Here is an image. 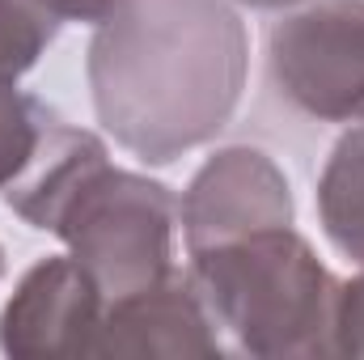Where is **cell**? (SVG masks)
<instances>
[{"instance_id": "6da1fadb", "label": "cell", "mask_w": 364, "mask_h": 360, "mask_svg": "<svg viewBox=\"0 0 364 360\" xmlns=\"http://www.w3.org/2000/svg\"><path fill=\"white\" fill-rule=\"evenodd\" d=\"M85 73L97 123L140 162L170 166L233 119L250 34L229 0H110Z\"/></svg>"}, {"instance_id": "7a4b0ae2", "label": "cell", "mask_w": 364, "mask_h": 360, "mask_svg": "<svg viewBox=\"0 0 364 360\" xmlns=\"http://www.w3.org/2000/svg\"><path fill=\"white\" fill-rule=\"evenodd\" d=\"M4 203L26 225L55 233L97 280L106 301L174 275V191L157 179L114 170L106 144L64 119L47 123L34 162L4 191Z\"/></svg>"}, {"instance_id": "3957f363", "label": "cell", "mask_w": 364, "mask_h": 360, "mask_svg": "<svg viewBox=\"0 0 364 360\" xmlns=\"http://www.w3.org/2000/svg\"><path fill=\"white\" fill-rule=\"evenodd\" d=\"M191 284L242 352L263 360L335 356L331 322L339 280L292 225L195 250Z\"/></svg>"}, {"instance_id": "277c9868", "label": "cell", "mask_w": 364, "mask_h": 360, "mask_svg": "<svg viewBox=\"0 0 364 360\" xmlns=\"http://www.w3.org/2000/svg\"><path fill=\"white\" fill-rule=\"evenodd\" d=\"M267 60L279 93L322 119H364V0H314L272 26Z\"/></svg>"}, {"instance_id": "5b68a950", "label": "cell", "mask_w": 364, "mask_h": 360, "mask_svg": "<svg viewBox=\"0 0 364 360\" xmlns=\"http://www.w3.org/2000/svg\"><path fill=\"white\" fill-rule=\"evenodd\" d=\"M292 191L284 170L263 149L229 144L216 149L178 199V221L186 238V255L237 242L259 229L292 225Z\"/></svg>"}, {"instance_id": "8992f818", "label": "cell", "mask_w": 364, "mask_h": 360, "mask_svg": "<svg viewBox=\"0 0 364 360\" xmlns=\"http://www.w3.org/2000/svg\"><path fill=\"white\" fill-rule=\"evenodd\" d=\"M106 292L73 255H51L21 275L0 309V352L17 360L93 356Z\"/></svg>"}, {"instance_id": "52a82bcc", "label": "cell", "mask_w": 364, "mask_h": 360, "mask_svg": "<svg viewBox=\"0 0 364 360\" xmlns=\"http://www.w3.org/2000/svg\"><path fill=\"white\" fill-rule=\"evenodd\" d=\"M216 318L208 314L191 275L149 284L106 301L93 356H220Z\"/></svg>"}, {"instance_id": "ba28073f", "label": "cell", "mask_w": 364, "mask_h": 360, "mask_svg": "<svg viewBox=\"0 0 364 360\" xmlns=\"http://www.w3.org/2000/svg\"><path fill=\"white\" fill-rule=\"evenodd\" d=\"M318 216L335 250L364 268V119L339 136L318 179Z\"/></svg>"}, {"instance_id": "9c48e42d", "label": "cell", "mask_w": 364, "mask_h": 360, "mask_svg": "<svg viewBox=\"0 0 364 360\" xmlns=\"http://www.w3.org/2000/svg\"><path fill=\"white\" fill-rule=\"evenodd\" d=\"M51 119L55 115L38 97L21 93L17 85H0V191H9L26 174Z\"/></svg>"}, {"instance_id": "30bf717a", "label": "cell", "mask_w": 364, "mask_h": 360, "mask_svg": "<svg viewBox=\"0 0 364 360\" xmlns=\"http://www.w3.org/2000/svg\"><path fill=\"white\" fill-rule=\"evenodd\" d=\"M60 21L34 0H0V85H17L51 47Z\"/></svg>"}, {"instance_id": "8fae6325", "label": "cell", "mask_w": 364, "mask_h": 360, "mask_svg": "<svg viewBox=\"0 0 364 360\" xmlns=\"http://www.w3.org/2000/svg\"><path fill=\"white\" fill-rule=\"evenodd\" d=\"M335 356H364V271L343 280L335 292V322H331Z\"/></svg>"}, {"instance_id": "7c38bea8", "label": "cell", "mask_w": 364, "mask_h": 360, "mask_svg": "<svg viewBox=\"0 0 364 360\" xmlns=\"http://www.w3.org/2000/svg\"><path fill=\"white\" fill-rule=\"evenodd\" d=\"M34 4L47 9L55 21H85V26H97L110 13V0H34Z\"/></svg>"}, {"instance_id": "4fadbf2b", "label": "cell", "mask_w": 364, "mask_h": 360, "mask_svg": "<svg viewBox=\"0 0 364 360\" xmlns=\"http://www.w3.org/2000/svg\"><path fill=\"white\" fill-rule=\"evenodd\" d=\"M237 4H250V9H292L301 0H237Z\"/></svg>"}, {"instance_id": "5bb4252c", "label": "cell", "mask_w": 364, "mask_h": 360, "mask_svg": "<svg viewBox=\"0 0 364 360\" xmlns=\"http://www.w3.org/2000/svg\"><path fill=\"white\" fill-rule=\"evenodd\" d=\"M0 271H4V246H0Z\"/></svg>"}]
</instances>
